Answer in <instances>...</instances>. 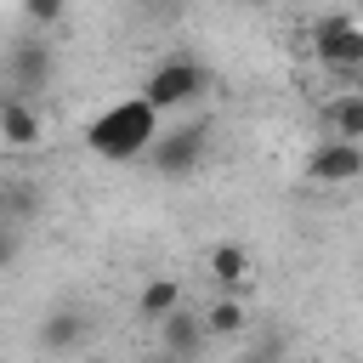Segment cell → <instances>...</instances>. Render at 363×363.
<instances>
[{"instance_id":"5b68a950","label":"cell","mask_w":363,"mask_h":363,"mask_svg":"<svg viewBox=\"0 0 363 363\" xmlns=\"http://www.w3.org/2000/svg\"><path fill=\"white\" fill-rule=\"evenodd\" d=\"M306 176L323 182V187H346V182H357V176H363V142H352V136H329V142H318L312 159H306Z\"/></svg>"},{"instance_id":"52a82bcc","label":"cell","mask_w":363,"mask_h":363,"mask_svg":"<svg viewBox=\"0 0 363 363\" xmlns=\"http://www.w3.org/2000/svg\"><path fill=\"white\" fill-rule=\"evenodd\" d=\"M40 136H45V119H40V108H34L23 91L0 96V142H6V147H34Z\"/></svg>"},{"instance_id":"9a60e30c","label":"cell","mask_w":363,"mask_h":363,"mask_svg":"<svg viewBox=\"0 0 363 363\" xmlns=\"http://www.w3.org/2000/svg\"><path fill=\"white\" fill-rule=\"evenodd\" d=\"M11 261H17V221H6V216H0V272H6Z\"/></svg>"},{"instance_id":"8fae6325","label":"cell","mask_w":363,"mask_h":363,"mask_svg":"<svg viewBox=\"0 0 363 363\" xmlns=\"http://www.w3.org/2000/svg\"><path fill=\"white\" fill-rule=\"evenodd\" d=\"M176 306H182V284H176V278H147L142 295H136V318H147V323H159V318L176 312Z\"/></svg>"},{"instance_id":"7a4b0ae2","label":"cell","mask_w":363,"mask_h":363,"mask_svg":"<svg viewBox=\"0 0 363 363\" xmlns=\"http://www.w3.org/2000/svg\"><path fill=\"white\" fill-rule=\"evenodd\" d=\"M204 91H210V68H204L199 57H164V62L142 79V96H147L159 113L193 108V102H204Z\"/></svg>"},{"instance_id":"e0dca14e","label":"cell","mask_w":363,"mask_h":363,"mask_svg":"<svg viewBox=\"0 0 363 363\" xmlns=\"http://www.w3.org/2000/svg\"><path fill=\"white\" fill-rule=\"evenodd\" d=\"M238 6H244V11H261V6H272V0H238Z\"/></svg>"},{"instance_id":"3957f363","label":"cell","mask_w":363,"mask_h":363,"mask_svg":"<svg viewBox=\"0 0 363 363\" xmlns=\"http://www.w3.org/2000/svg\"><path fill=\"white\" fill-rule=\"evenodd\" d=\"M204 147H210V130L204 125H176V130H164L159 125V136L147 142V159H153V170L159 176H193L199 164H204Z\"/></svg>"},{"instance_id":"7c38bea8","label":"cell","mask_w":363,"mask_h":363,"mask_svg":"<svg viewBox=\"0 0 363 363\" xmlns=\"http://www.w3.org/2000/svg\"><path fill=\"white\" fill-rule=\"evenodd\" d=\"M329 130H335V136L363 142V91H346V96H335V102H329Z\"/></svg>"},{"instance_id":"9c48e42d","label":"cell","mask_w":363,"mask_h":363,"mask_svg":"<svg viewBox=\"0 0 363 363\" xmlns=\"http://www.w3.org/2000/svg\"><path fill=\"white\" fill-rule=\"evenodd\" d=\"M85 329H91V318L74 312V306H62V312H51V318L40 323V346H45V352H68V346L85 340Z\"/></svg>"},{"instance_id":"277c9868","label":"cell","mask_w":363,"mask_h":363,"mask_svg":"<svg viewBox=\"0 0 363 363\" xmlns=\"http://www.w3.org/2000/svg\"><path fill=\"white\" fill-rule=\"evenodd\" d=\"M312 51H318L323 68L357 74V68H363V23H352V17H323V23L312 28Z\"/></svg>"},{"instance_id":"4fadbf2b","label":"cell","mask_w":363,"mask_h":363,"mask_svg":"<svg viewBox=\"0 0 363 363\" xmlns=\"http://www.w3.org/2000/svg\"><path fill=\"white\" fill-rule=\"evenodd\" d=\"M244 318H250V312H244V306L221 289V301L204 312V329H210V335H238V329H244Z\"/></svg>"},{"instance_id":"8992f818","label":"cell","mask_w":363,"mask_h":363,"mask_svg":"<svg viewBox=\"0 0 363 363\" xmlns=\"http://www.w3.org/2000/svg\"><path fill=\"white\" fill-rule=\"evenodd\" d=\"M6 74H11V91H23V96H34V91H45L51 85V74H57V57H51V45L45 40H11V51H6Z\"/></svg>"},{"instance_id":"5bb4252c","label":"cell","mask_w":363,"mask_h":363,"mask_svg":"<svg viewBox=\"0 0 363 363\" xmlns=\"http://www.w3.org/2000/svg\"><path fill=\"white\" fill-rule=\"evenodd\" d=\"M62 11H68V0H23V17H28L34 28H51V23H62Z\"/></svg>"},{"instance_id":"30bf717a","label":"cell","mask_w":363,"mask_h":363,"mask_svg":"<svg viewBox=\"0 0 363 363\" xmlns=\"http://www.w3.org/2000/svg\"><path fill=\"white\" fill-rule=\"evenodd\" d=\"M210 278H216V289H238L250 278V250L244 244H216L210 250Z\"/></svg>"},{"instance_id":"6da1fadb","label":"cell","mask_w":363,"mask_h":363,"mask_svg":"<svg viewBox=\"0 0 363 363\" xmlns=\"http://www.w3.org/2000/svg\"><path fill=\"white\" fill-rule=\"evenodd\" d=\"M159 136V108L147 96H125V102H108L91 125H85V147L125 164L136 153H147V142Z\"/></svg>"},{"instance_id":"ba28073f","label":"cell","mask_w":363,"mask_h":363,"mask_svg":"<svg viewBox=\"0 0 363 363\" xmlns=\"http://www.w3.org/2000/svg\"><path fill=\"white\" fill-rule=\"evenodd\" d=\"M159 340H164V352L170 357H199L204 352V340H210V329H204V318H193V312H164L159 318Z\"/></svg>"},{"instance_id":"2e32d148","label":"cell","mask_w":363,"mask_h":363,"mask_svg":"<svg viewBox=\"0 0 363 363\" xmlns=\"http://www.w3.org/2000/svg\"><path fill=\"white\" fill-rule=\"evenodd\" d=\"M130 6H142V11H159V6H170V0H130Z\"/></svg>"}]
</instances>
